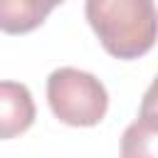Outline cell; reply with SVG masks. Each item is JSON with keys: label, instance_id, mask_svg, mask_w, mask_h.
<instances>
[{"label": "cell", "instance_id": "1", "mask_svg": "<svg viewBox=\"0 0 158 158\" xmlns=\"http://www.w3.org/2000/svg\"><path fill=\"white\" fill-rule=\"evenodd\" d=\"M86 20L116 59H138L156 44L153 0H86Z\"/></svg>", "mask_w": 158, "mask_h": 158}, {"label": "cell", "instance_id": "2", "mask_svg": "<svg viewBox=\"0 0 158 158\" xmlns=\"http://www.w3.org/2000/svg\"><path fill=\"white\" fill-rule=\"evenodd\" d=\"M52 114L67 126H96L109 109L106 86L89 72L59 67L47 77Z\"/></svg>", "mask_w": 158, "mask_h": 158}, {"label": "cell", "instance_id": "3", "mask_svg": "<svg viewBox=\"0 0 158 158\" xmlns=\"http://www.w3.org/2000/svg\"><path fill=\"white\" fill-rule=\"evenodd\" d=\"M35 101L25 84L0 81V141L25 133L35 123Z\"/></svg>", "mask_w": 158, "mask_h": 158}, {"label": "cell", "instance_id": "4", "mask_svg": "<svg viewBox=\"0 0 158 158\" xmlns=\"http://www.w3.org/2000/svg\"><path fill=\"white\" fill-rule=\"evenodd\" d=\"M54 7L57 0H0V32H32L47 20Z\"/></svg>", "mask_w": 158, "mask_h": 158}, {"label": "cell", "instance_id": "5", "mask_svg": "<svg viewBox=\"0 0 158 158\" xmlns=\"http://www.w3.org/2000/svg\"><path fill=\"white\" fill-rule=\"evenodd\" d=\"M156 118L148 111L136 118L121 136V158H156Z\"/></svg>", "mask_w": 158, "mask_h": 158}, {"label": "cell", "instance_id": "6", "mask_svg": "<svg viewBox=\"0 0 158 158\" xmlns=\"http://www.w3.org/2000/svg\"><path fill=\"white\" fill-rule=\"evenodd\" d=\"M59 2H64V0H57V5H59Z\"/></svg>", "mask_w": 158, "mask_h": 158}]
</instances>
